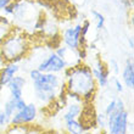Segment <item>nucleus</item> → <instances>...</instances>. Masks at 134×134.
<instances>
[{
    "mask_svg": "<svg viewBox=\"0 0 134 134\" xmlns=\"http://www.w3.org/2000/svg\"><path fill=\"white\" fill-rule=\"evenodd\" d=\"M62 79L68 100L89 104L94 101L98 95V84L94 79L90 66L85 62H81L73 67H67L62 72Z\"/></svg>",
    "mask_w": 134,
    "mask_h": 134,
    "instance_id": "1",
    "label": "nucleus"
},
{
    "mask_svg": "<svg viewBox=\"0 0 134 134\" xmlns=\"http://www.w3.org/2000/svg\"><path fill=\"white\" fill-rule=\"evenodd\" d=\"M32 48L31 34L18 27L9 28L0 37V54L4 62L20 64L29 56Z\"/></svg>",
    "mask_w": 134,
    "mask_h": 134,
    "instance_id": "2",
    "label": "nucleus"
},
{
    "mask_svg": "<svg viewBox=\"0 0 134 134\" xmlns=\"http://www.w3.org/2000/svg\"><path fill=\"white\" fill-rule=\"evenodd\" d=\"M28 78L32 83L35 101L44 106H50L56 102L59 94L64 88V79L61 74L43 73L35 67H32L28 71Z\"/></svg>",
    "mask_w": 134,
    "mask_h": 134,
    "instance_id": "3",
    "label": "nucleus"
},
{
    "mask_svg": "<svg viewBox=\"0 0 134 134\" xmlns=\"http://www.w3.org/2000/svg\"><path fill=\"white\" fill-rule=\"evenodd\" d=\"M131 128V113L127 107L107 116V123H106L107 134H128Z\"/></svg>",
    "mask_w": 134,
    "mask_h": 134,
    "instance_id": "4",
    "label": "nucleus"
},
{
    "mask_svg": "<svg viewBox=\"0 0 134 134\" xmlns=\"http://www.w3.org/2000/svg\"><path fill=\"white\" fill-rule=\"evenodd\" d=\"M39 115L38 105L35 102H26L21 110H18L10 117V126L12 127H26L33 124Z\"/></svg>",
    "mask_w": 134,
    "mask_h": 134,
    "instance_id": "5",
    "label": "nucleus"
},
{
    "mask_svg": "<svg viewBox=\"0 0 134 134\" xmlns=\"http://www.w3.org/2000/svg\"><path fill=\"white\" fill-rule=\"evenodd\" d=\"M35 68L43 73L62 74V72L67 68V66L65 64V61L54 50H50L49 53L45 54L39 60V62L35 65Z\"/></svg>",
    "mask_w": 134,
    "mask_h": 134,
    "instance_id": "6",
    "label": "nucleus"
},
{
    "mask_svg": "<svg viewBox=\"0 0 134 134\" xmlns=\"http://www.w3.org/2000/svg\"><path fill=\"white\" fill-rule=\"evenodd\" d=\"M92 68V73L94 76L98 88L99 89H106L111 83V77H110V72L107 62L104 61L100 56L95 57V60L93 62V65L90 66Z\"/></svg>",
    "mask_w": 134,
    "mask_h": 134,
    "instance_id": "7",
    "label": "nucleus"
},
{
    "mask_svg": "<svg viewBox=\"0 0 134 134\" xmlns=\"http://www.w3.org/2000/svg\"><path fill=\"white\" fill-rule=\"evenodd\" d=\"M81 22L76 25H71L61 29L60 40L61 44L67 46L71 50H77L81 48Z\"/></svg>",
    "mask_w": 134,
    "mask_h": 134,
    "instance_id": "8",
    "label": "nucleus"
},
{
    "mask_svg": "<svg viewBox=\"0 0 134 134\" xmlns=\"http://www.w3.org/2000/svg\"><path fill=\"white\" fill-rule=\"evenodd\" d=\"M27 85V78L22 74H16L6 85V89L9 92V96L14 98V99H20L23 98V93H25V88Z\"/></svg>",
    "mask_w": 134,
    "mask_h": 134,
    "instance_id": "9",
    "label": "nucleus"
},
{
    "mask_svg": "<svg viewBox=\"0 0 134 134\" xmlns=\"http://www.w3.org/2000/svg\"><path fill=\"white\" fill-rule=\"evenodd\" d=\"M21 71V66L20 64L16 62H5L3 67L0 68V87L1 88H6V85L9 84V82L20 73Z\"/></svg>",
    "mask_w": 134,
    "mask_h": 134,
    "instance_id": "10",
    "label": "nucleus"
},
{
    "mask_svg": "<svg viewBox=\"0 0 134 134\" xmlns=\"http://www.w3.org/2000/svg\"><path fill=\"white\" fill-rule=\"evenodd\" d=\"M121 81L123 83L124 88L133 90L134 88V61L133 57L129 56L126 60L123 67H122V72H121Z\"/></svg>",
    "mask_w": 134,
    "mask_h": 134,
    "instance_id": "11",
    "label": "nucleus"
},
{
    "mask_svg": "<svg viewBox=\"0 0 134 134\" xmlns=\"http://www.w3.org/2000/svg\"><path fill=\"white\" fill-rule=\"evenodd\" d=\"M83 106H84V102L77 101V100H68L67 104L65 105V111L62 113L64 122L79 118L82 111H83Z\"/></svg>",
    "mask_w": 134,
    "mask_h": 134,
    "instance_id": "12",
    "label": "nucleus"
},
{
    "mask_svg": "<svg viewBox=\"0 0 134 134\" xmlns=\"http://www.w3.org/2000/svg\"><path fill=\"white\" fill-rule=\"evenodd\" d=\"M26 99L25 98H20V99H14V98H10L9 96V99L6 101L4 102V106H3V110L4 112L6 113L9 117H11L14 115L16 111L18 110H21L23 106L26 105Z\"/></svg>",
    "mask_w": 134,
    "mask_h": 134,
    "instance_id": "13",
    "label": "nucleus"
},
{
    "mask_svg": "<svg viewBox=\"0 0 134 134\" xmlns=\"http://www.w3.org/2000/svg\"><path fill=\"white\" fill-rule=\"evenodd\" d=\"M126 109V102L124 100L121 98V96H113L107 101V104L104 107V111L102 112L106 115V117L110 116L111 113L116 112V111H120V110Z\"/></svg>",
    "mask_w": 134,
    "mask_h": 134,
    "instance_id": "14",
    "label": "nucleus"
},
{
    "mask_svg": "<svg viewBox=\"0 0 134 134\" xmlns=\"http://www.w3.org/2000/svg\"><path fill=\"white\" fill-rule=\"evenodd\" d=\"M65 129L67 134H84L85 128L81 121L78 120H70L65 122Z\"/></svg>",
    "mask_w": 134,
    "mask_h": 134,
    "instance_id": "15",
    "label": "nucleus"
},
{
    "mask_svg": "<svg viewBox=\"0 0 134 134\" xmlns=\"http://www.w3.org/2000/svg\"><path fill=\"white\" fill-rule=\"evenodd\" d=\"M90 16H92V20L94 21V25H95V29L96 32H101L105 29L106 26V18L105 15L98 11L96 9H92L90 10Z\"/></svg>",
    "mask_w": 134,
    "mask_h": 134,
    "instance_id": "16",
    "label": "nucleus"
},
{
    "mask_svg": "<svg viewBox=\"0 0 134 134\" xmlns=\"http://www.w3.org/2000/svg\"><path fill=\"white\" fill-rule=\"evenodd\" d=\"M106 123H107V117H106V115L104 112H98L95 116V126H98V127L101 129V131H104V129H106Z\"/></svg>",
    "mask_w": 134,
    "mask_h": 134,
    "instance_id": "17",
    "label": "nucleus"
},
{
    "mask_svg": "<svg viewBox=\"0 0 134 134\" xmlns=\"http://www.w3.org/2000/svg\"><path fill=\"white\" fill-rule=\"evenodd\" d=\"M107 66H109V70L110 72H112L113 74H120L121 72V65H120V61L117 60V59H115V57H112L111 60L107 62Z\"/></svg>",
    "mask_w": 134,
    "mask_h": 134,
    "instance_id": "18",
    "label": "nucleus"
},
{
    "mask_svg": "<svg viewBox=\"0 0 134 134\" xmlns=\"http://www.w3.org/2000/svg\"><path fill=\"white\" fill-rule=\"evenodd\" d=\"M112 85H113V89H115V92H116L117 94H123L124 90H126V88H124L123 83H122V81H121L118 77H113V79H112Z\"/></svg>",
    "mask_w": 134,
    "mask_h": 134,
    "instance_id": "19",
    "label": "nucleus"
},
{
    "mask_svg": "<svg viewBox=\"0 0 134 134\" xmlns=\"http://www.w3.org/2000/svg\"><path fill=\"white\" fill-rule=\"evenodd\" d=\"M10 126V117L4 112L3 109H0V127H7Z\"/></svg>",
    "mask_w": 134,
    "mask_h": 134,
    "instance_id": "20",
    "label": "nucleus"
},
{
    "mask_svg": "<svg viewBox=\"0 0 134 134\" xmlns=\"http://www.w3.org/2000/svg\"><path fill=\"white\" fill-rule=\"evenodd\" d=\"M133 1L134 0H120L121 5L123 7H126V10H128V11L133 10Z\"/></svg>",
    "mask_w": 134,
    "mask_h": 134,
    "instance_id": "21",
    "label": "nucleus"
},
{
    "mask_svg": "<svg viewBox=\"0 0 134 134\" xmlns=\"http://www.w3.org/2000/svg\"><path fill=\"white\" fill-rule=\"evenodd\" d=\"M14 0H0V14H3L4 9L9 5L10 3H12Z\"/></svg>",
    "mask_w": 134,
    "mask_h": 134,
    "instance_id": "22",
    "label": "nucleus"
},
{
    "mask_svg": "<svg viewBox=\"0 0 134 134\" xmlns=\"http://www.w3.org/2000/svg\"><path fill=\"white\" fill-rule=\"evenodd\" d=\"M127 42H128V46H129V49L133 50V48H134V40H133V37H128Z\"/></svg>",
    "mask_w": 134,
    "mask_h": 134,
    "instance_id": "23",
    "label": "nucleus"
},
{
    "mask_svg": "<svg viewBox=\"0 0 134 134\" xmlns=\"http://www.w3.org/2000/svg\"><path fill=\"white\" fill-rule=\"evenodd\" d=\"M5 64V62H4V60H3V57H1V54H0V68H1V67H3V65Z\"/></svg>",
    "mask_w": 134,
    "mask_h": 134,
    "instance_id": "24",
    "label": "nucleus"
},
{
    "mask_svg": "<svg viewBox=\"0 0 134 134\" xmlns=\"http://www.w3.org/2000/svg\"><path fill=\"white\" fill-rule=\"evenodd\" d=\"M1 92H3V88H1V87H0V93H1Z\"/></svg>",
    "mask_w": 134,
    "mask_h": 134,
    "instance_id": "25",
    "label": "nucleus"
}]
</instances>
